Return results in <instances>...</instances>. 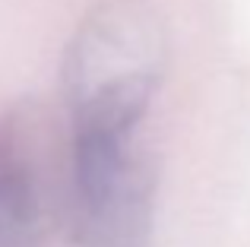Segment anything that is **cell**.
Masks as SVG:
<instances>
[{
    "instance_id": "1",
    "label": "cell",
    "mask_w": 250,
    "mask_h": 247,
    "mask_svg": "<svg viewBox=\"0 0 250 247\" xmlns=\"http://www.w3.org/2000/svg\"><path fill=\"white\" fill-rule=\"evenodd\" d=\"M168 67V32L149 0H104L76 25L61 67L70 136H133Z\"/></svg>"
},
{
    "instance_id": "2",
    "label": "cell",
    "mask_w": 250,
    "mask_h": 247,
    "mask_svg": "<svg viewBox=\"0 0 250 247\" xmlns=\"http://www.w3.org/2000/svg\"><path fill=\"white\" fill-rule=\"evenodd\" d=\"M155 168L133 136H70L67 222L73 247H149Z\"/></svg>"
},
{
    "instance_id": "3",
    "label": "cell",
    "mask_w": 250,
    "mask_h": 247,
    "mask_svg": "<svg viewBox=\"0 0 250 247\" xmlns=\"http://www.w3.org/2000/svg\"><path fill=\"white\" fill-rule=\"evenodd\" d=\"M35 140L32 111L0 121V247H42L48 193Z\"/></svg>"
}]
</instances>
